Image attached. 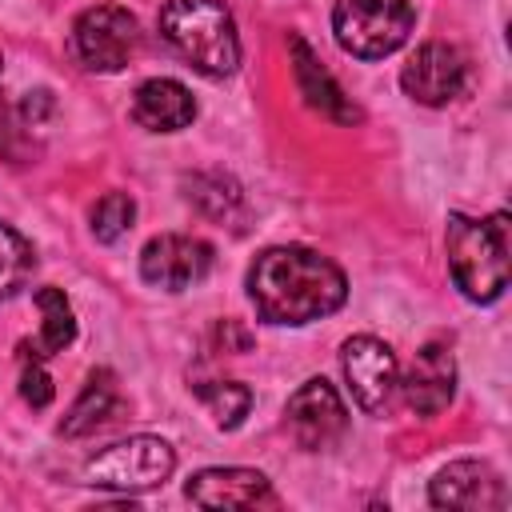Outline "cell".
Listing matches in <instances>:
<instances>
[{
    "label": "cell",
    "mask_w": 512,
    "mask_h": 512,
    "mask_svg": "<svg viewBox=\"0 0 512 512\" xmlns=\"http://www.w3.org/2000/svg\"><path fill=\"white\" fill-rule=\"evenodd\" d=\"M36 308H40V336L36 344H24V356H56L76 340V320L60 288H36Z\"/></svg>",
    "instance_id": "e0dca14e"
},
{
    "label": "cell",
    "mask_w": 512,
    "mask_h": 512,
    "mask_svg": "<svg viewBox=\"0 0 512 512\" xmlns=\"http://www.w3.org/2000/svg\"><path fill=\"white\" fill-rule=\"evenodd\" d=\"M400 84H404V92H408L416 104L440 108V104H448L452 96L464 92V84H468V64H464V56H460L452 44L428 40V44H420V48L412 52V60L404 64Z\"/></svg>",
    "instance_id": "30bf717a"
},
{
    "label": "cell",
    "mask_w": 512,
    "mask_h": 512,
    "mask_svg": "<svg viewBox=\"0 0 512 512\" xmlns=\"http://www.w3.org/2000/svg\"><path fill=\"white\" fill-rule=\"evenodd\" d=\"M184 188H188L184 196L212 220H232L244 208L240 184L224 172H192V176H184Z\"/></svg>",
    "instance_id": "ac0fdd59"
},
{
    "label": "cell",
    "mask_w": 512,
    "mask_h": 512,
    "mask_svg": "<svg viewBox=\"0 0 512 512\" xmlns=\"http://www.w3.org/2000/svg\"><path fill=\"white\" fill-rule=\"evenodd\" d=\"M416 24L412 0H336L332 32L344 52L356 60H384L392 56Z\"/></svg>",
    "instance_id": "277c9868"
},
{
    "label": "cell",
    "mask_w": 512,
    "mask_h": 512,
    "mask_svg": "<svg viewBox=\"0 0 512 512\" xmlns=\"http://www.w3.org/2000/svg\"><path fill=\"white\" fill-rule=\"evenodd\" d=\"M160 36L200 72V76H232L240 64V36L232 12L220 0H164Z\"/></svg>",
    "instance_id": "7a4b0ae2"
},
{
    "label": "cell",
    "mask_w": 512,
    "mask_h": 512,
    "mask_svg": "<svg viewBox=\"0 0 512 512\" xmlns=\"http://www.w3.org/2000/svg\"><path fill=\"white\" fill-rule=\"evenodd\" d=\"M0 68H4V60H0Z\"/></svg>",
    "instance_id": "484cf974"
},
{
    "label": "cell",
    "mask_w": 512,
    "mask_h": 512,
    "mask_svg": "<svg viewBox=\"0 0 512 512\" xmlns=\"http://www.w3.org/2000/svg\"><path fill=\"white\" fill-rule=\"evenodd\" d=\"M20 396H24L32 408H48V404H52V376H48L36 360L20 372Z\"/></svg>",
    "instance_id": "7402d4cb"
},
{
    "label": "cell",
    "mask_w": 512,
    "mask_h": 512,
    "mask_svg": "<svg viewBox=\"0 0 512 512\" xmlns=\"http://www.w3.org/2000/svg\"><path fill=\"white\" fill-rule=\"evenodd\" d=\"M116 404H120L116 376H112L108 368H96V372L88 376V384L80 388L76 404L68 408V416L60 420V432H64V436H88L92 428H100V424L112 416Z\"/></svg>",
    "instance_id": "2e32d148"
},
{
    "label": "cell",
    "mask_w": 512,
    "mask_h": 512,
    "mask_svg": "<svg viewBox=\"0 0 512 512\" xmlns=\"http://www.w3.org/2000/svg\"><path fill=\"white\" fill-rule=\"evenodd\" d=\"M288 52H292V76L296 88L304 96L308 108H316L320 116L336 120V124H360V108L352 104V96H344V88L332 80V72L316 60V52L304 44V36H288Z\"/></svg>",
    "instance_id": "4fadbf2b"
},
{
    "label": "cell",
    "mask_w": 512,
    "mask_h": 512,
    "mask_svg": "<svg viewBox=\"0 0 512 512\" xmlns=\"http://www.w3.org/2000/svg\"><path fill=\"white\" fill-rule=\"evenodd\" d=\"M216 340L224 344V352H228V344H236V352H248V348H252V336H248L236 320H224V324L216 328Z\"/></svg>",
    "instance_id": "d4e9b609"
},
{
    "label": "cell",
    "mask_w": 512,
    "mask_h": 512,
    "mask_svg": "<svg viewBox=\"0 0 512 512\" xmlns=\"http://www.w3.org/2000/svg\"><path fill=\"white\" fill-rule=\"evenodd\" d=\"M32 268H36L32 244H28L16 228H8V224L0 220V300L16 296V292L32 280Z\"/></svg>",
    "instance_id": "d6986e66"
},
{
    "label": "cell",
    "mask_w": 512,
    "mask_h": 512,
    "mask_svg": "<svg viewBox=\"0 0 512 512\" xmlns=\"http://www.w3.org/2000/svg\"><path fill=\"white\" fill-rule=\"evenodd\" d=\"M196 396L204 400L208 416H212V420H216V428H224V432L240 428V420H244V416H248V408H252V388H244V384H236V380L200 384V388H196Z\"/></svg>",
    "instance_id": "ffe728a7"
},
{
    "label": "cell",
    "mask_w": 512,
    "mask_h": 512,
    "mask_svg": "<svg viewBox=\"0 0 512 512\" xmlns=\"http://www.w3.org/2000/svg\"><path fill=\"white\" fill-rule=\"evenodd\" d=\"M48 112H52V96H48L44 88H40V92H28L24 104H20V116H24L28 124H40Z\"/></svg>",
    "instance_id": "cb8c5ba5"
},
{
    "label": "cell",
    "mask_w": 512,
    "mask_h": 512,
    "mask_svg": "<svg viewBox=\"0 0 512 512\" xmlns=\"http://www.w3.org/2000/svg\"><path fill=\"white\" fill-rule=\"evenodd\" d=\"M0 160H20V124L4 96H0Z\"/></svg>",
    "instance_id": "603a6c76"
},
{
    "label": "cell",
    "mask_w": 512,
    "mask_h": 512,
    "mask_svg": "<svg viewBox=\"0 0 512 512\" xmlns=\"http://www.w3.org/2000/svg\"><path fill=\"white\" fill-rule=\"evenodd\" d=\"M176 468V452L168 440L160 436H128L104 452H96L80 480L92 488H108V492H148L160 488Z\"/></svg>",
    "instance_id": "5b68a950"
},
{
    "label": "cell",
    "mask_w": 512,
    "mask_h": 512,
    "mask_svg": "<svg viewBox=\"0 0 512 512\" xmlns=\"http://www.w3.org/2000/svg\"><path fill=\"white\" fill-rule=\"evenodd\" d=\"M248 296L268 324H308L332 316L348 300L344 272L300 244L264 248L248 268Z\"/></svg>",
    "instance_id": "6da1fadb"
},
{
    "label": "cell",
    "mask_w": 512,
    "mask_h": 512,
    "mask_svg": "<svg viewBox=\"0 0 512 512\" xmlns=\"http://www.w3.org/2000/svg\"><path fill=\"white\" fill-rule=\"evenodd\" d=\"M208 268H212V244H204L200 236L164 232V236H152L140 252V276L164 292H184L200 284Z\"/></svg>",
    "instance_id": "ba28073f"
},
{
    "label": "cell",
    "mask_w": 512,
    "mask_h": 512,
    "mask_svg": "<svg viewBox=\"0 0 512 512\" xmlns=\"http://www.w3.org/2000/svg\"><path fill=\"white\" fill-rule=\"evenodd\" d=\"M188 500L200 508H256L272 504V484L256 468H204L188 480Z\"/></svg>",
    "instance_id": "5bb4252c"
},
{
    "label": "cell",
    "mask_w": 512,
    "mask_h": 512,
    "mask_svg": "<svg viewBox=\"0 0 512 512\" xmlns=\"http://www.w3.org/2000/svg\"><path fill=\"white\" fill-rule=\"evenodd\" d=\"M196 116V100L180 80L152 76L132 92V120L148 132H180Z\"/></svg>",
    "instance_id": "9a60e30c"
},
{
    "label": "cell",
    "mask_w": 512,
    "mask_h": 512,
    "mask_svg": "<svg viewBox=\"0 0 512 512\" xmlns=\"http://www.w3.org/2000/svg\"><path fill=\"white\" fill-rule=\"evenodd\" d=\"M136 16L120 4H96L76 16L72 24V44L84 68L92 72H120L132 52H136Z\"/></svg>",
    "instance_id": "8992f818"
},
{
    "label": "cell",
    "mask_w": 512,
    "mask_h": 512,
    "mask_svg": "<svg viewBox=\"0 0 512 512\" xmlns=\"http://www.w3.org/2000/svg\"><path fill=\"white\" fill-rule=\"evenodd\" d=\"M132 220H136L132 196H128V192H108V196H100L96 208H92V236H96L100 244H112V240H120V236L132 228Z\"/></svg>",
    "instance_id": "44dd1931"
},
{
    "label": "cell",
    "mask_w": 512,
    "mask_h": 512,
    "mask_svg": "<svg viewBox=\"0 0 512 512\" xmlns=\"http://www.w3.org/2000/svg\"><path fill=\"white\" fill-rule=\"evenodd\" d=\"M428 500L436 508H464V512H500L508 508V488L500 472L484 460H456L436 472Z\"/></svg>",
    "instance_id": "8fae6325"
},
{
    "label": "cell",
    "mask_w": 512,
    "mask_h": 512,
    "mask_svg": "<svg viewBox=\"0 0 512 512\" xmlns=\"http://www.w3.org/2000/svg\"><path fill=\"white\" fill-rule=\"evenodd\" d=\"M340 368H344V380L356 404L372 416H384L400 388V368H396L392 348L376 336H352L340 348Z\"/></svg>",
    "instance_id": "52a82bcc"
},
{
    "label": "cell",
    "mask_w": 512,
    "mask_h": 512,
    "mask_svg": "<svg viewBox=\"0 0 512 512\" xmlns=\"http://www.w3.org/2000/svg\"><path fill=\"white\" fill-rule=\"evenodd\" d=\"M288 424H292V436H296L300 448L320 452V448H328L332 440L344 436L348 412H344L340 392L324 376H316V380H304L288 396Z\"/></svg>",
    "instance_id": "9c48e42d"
},
{
    "label": "cell",
    "mask_w": 512,
    "mask_h": 512,
    "mask_svg": "<svg viewBox=\"0 0 512 512\" xmlns=\"http://www.w3.org/2000/svg\"><path fill=\"white\" fill-rule=\"evenodd\" d=\"M444 240L456 288L476 304L500 300L508 288V216L496 212L492 220H468L452 212Z\"/></svg>",
    "instance_id": "3957f363"
},
{
    "label": "cell",
    "mask_w": 512,
    "mask_h": 512,
    "mask_svg": "<svg viewBox=\"0 0 512 512\" xmlns=\"http://www.w3.org/2000/svg\"><path fill=\"white\" fill-rule=\"evenodd\" d=\"M404 392V404L416 412V416H436L448 408L452 392H456V364H452V352L444 344H424L408 372L400 376V388Z\"/></svg>",
    "instance_id": "7c38bea8"
}]
</instances>
